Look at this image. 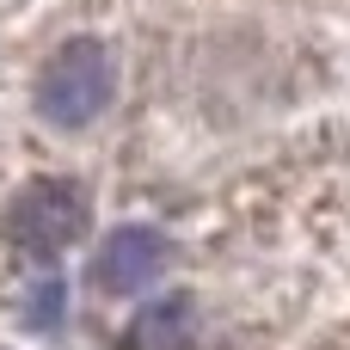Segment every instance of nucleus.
I'll use <instances>...</instances> for the list:
<instances>
[{"mask_svg":"<svg viewBox=\"0 0 350 350\" xmlns=\"http://www.w3.org/2000/svg\"><path fill=\"white\" fill-rule=\"evenodd\" d=\"M117 92V62L98 37H68L37 68V117L55 129H86Z\"/></svg>","mask_w":350,"mask_h":350,"instance_id":"nucleus-1","label":"nucleus"},{"mask_svg":"<svg viewBox=\"0 0 350 350\" xmlns=\"http://www.w3.org/2000/svg\"><path fill=\"white\" fill-rule=\"evenodd\" d=\"M86 234V191L68 178H31L6 209V240L25 258H55Z\"/></svg>","mask_w":350,"mask_h":350,"instance_id":"nucleus-2","label":"nucleus"},{"mask_svg":"<svg viewBox=\"0 0 350 350\" xmlns=\"http://www.w3.org/2000/svg\"><path fill=\"white\" fill-rule=\"evenodd\" d=\"M166 265H172V240L148 221H129V228L105 234V246L92 258V283L105 295H142L148 283L166 277Z\"/></svg>","mask_w":350,"mask_h":350,"instance_id":"nucleus-3","label":"nucleus"},{"mask_svg":"<svg viewBox=\"0 0 350 350\" xmlns=\"http://www.w3.org/2000/svg\"><path fill=\"white\" fill-rule=\"evenodd\" d=\"M191 338H197V308L185 295L154 301L129 320V350H191Z\"/></svg>","mask_w":350,"mask_h":350,"instance_id":"nucleus-4","label":"nucleus"},{"mask_svg":"<svg viewBox=\"0 0 350 350\" xmlns=\"http://www.w3.org/2000/svg\"><path fill=\"white\" fill-rule=\"evenodd\" d=\"M25 320H31L37 332H55V320H62V283H55V277H43V283H37V295H31Z\"/></svg>","mask_w":350,"mask_h":350,"instance_id":"nucleus-5","label":"nucleus"}]
</instances>
